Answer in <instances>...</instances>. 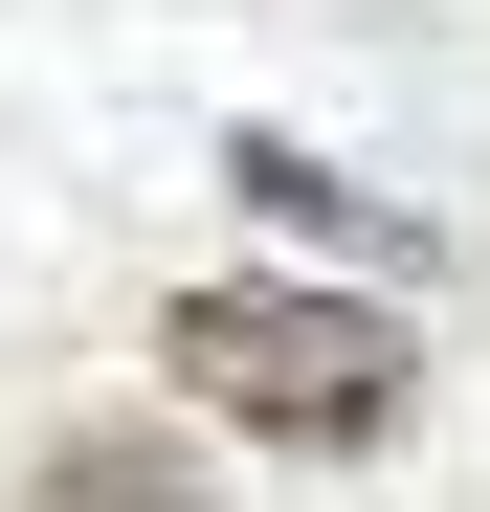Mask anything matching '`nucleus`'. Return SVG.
<instances>
[{
	"label": "nucleus",
	"mask_w": 490,
	"mask_h": 512,
	"mask_svg": "<svg viewBox=\"0 0 490 512\" xmlns=\"http://www.w3.org/2000/svg\"><path fill=\"white\" fill-rule=\"evenodd\" d=\"M156 357H179L201 423H268V446H379V423L424 401L401 312H357V290H179Z\"/></svg>",
	"instance_id": "1"
},
{
	"label": "nucleus",
	"mask_w": 490,
	"mask_h": 512,
	"mask_svg": "<svg viewBox=\"0 0 490 512\" xmlns=\"http://www.w3.org/2000/svg\"><path fill=\"white\" fill-rule=\"evenodd\" d=\"M223 179L268 201V223H312V245H401V223H379V201L335 179V156H290V134H223Z\"/></svg>",
	"instance_id": "2"
},
{
	"label": "nucleus",
	"mask_w": 490,
	"mask_h": 512,
	"mask_svg": "<svg viewBox=\"0 0 490 512\" xmlns=\"http://www.w3.org/2000/svg\"><path fill=\"white\" fill-rule=\"evenodd\" d=\"M23 512H201V490H179V446H45Z\"/></svg>",
	"instance_id": "3"
}]
</instances>
